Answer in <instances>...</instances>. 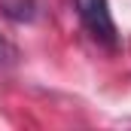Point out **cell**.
I'll return each instance as SVG.
<instances>
[{
	"label": "cell",
	"mask_w": 131,
	"mask_h": 131,
	"mask_svg": "<svg viewBox=\"0 0 131 131\" xmlns=\"http://www.w3.org/2000/svg\"><path fill=\"white\" fill-rule=\"evenodd\" d=\"M73 9L95 43L107 49H119V31L110 12V0H73Z\"/></svg>",
	"instance_id": "obj_1"
},
{
	"label": "cell",
	"mask_w": 131,
	"mask_h": 131,
	"mask_svg": "<svg viewBox=\"0 0 131 131\" xmlns=\"http://www.w3.org/2000/svg\"><path fill=\"white\" fill-rule=\"evenodd\" d=\"M0 15L9 21H34L37 15V0H0Z\"/></svg>",
	"instance_id": "obj_2"
},
{
	"label": "cell",
	"mask_w": 131,
	"mask_h": 131,
	"mask_svg": "<svg viewBox=\"0 0 131 131\" xmlns=\"http://www.w3.org/2000/svg\"><path fill=\"white\" fill-rule=\"evenodd\" d=\"M15 64H18V46L0 31V70H9Z\"/></svg>",
	"instance_id": "obj_3"
}]
</instances>
